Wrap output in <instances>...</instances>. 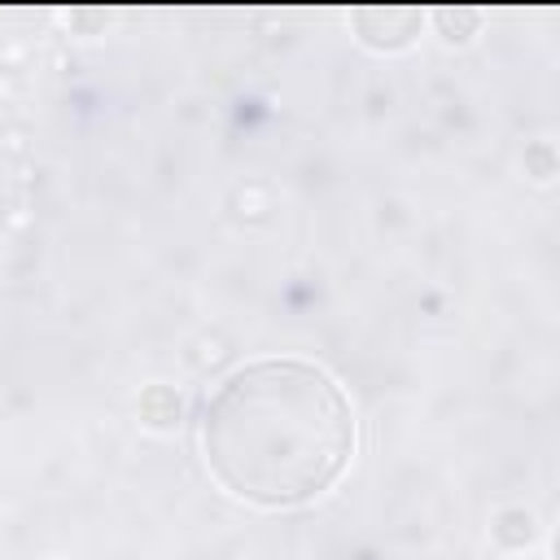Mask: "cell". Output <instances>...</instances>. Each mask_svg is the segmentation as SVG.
Instances as JSON below:
<instances>
[{
  "label": "cell",
  "mask_w": 560,
  "mask_h": 560,
  "mask_svg": "<svg viewBox=\"0 0 560 560\" xmlns=\"http://www.w3.org/2000/svg\"><path fill=\"white\" fill-rule=\"evenodd\" d=\"M201 455L223 490L258 508H298L332 490L354 455L341 385L306 359H258L223 376L201 411Z\"/></svg>",
  "instance_id": "obj_1"
}]
</instances>
